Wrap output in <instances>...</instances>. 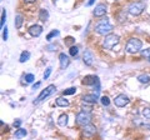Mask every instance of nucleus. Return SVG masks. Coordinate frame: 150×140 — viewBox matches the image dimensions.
<instances>
[{
  "mask_svg": "<svg viewBox=\"0 0 150 140\" xmlns=\"http://www.w3.org/2000/svg\"><path fill=\"white\" fill-rule=\"evenodd\" d=\"M56 35H59V31H58V30H53V31L50 33V34H48V36H46V40L50 41V40L53 39L54 36H56Z\"/></svg>",
  "mask_w": 150,
  "mask_h": 140,
  "instance_id": "27",
  "label": "nucleus"
},
{
  "mask_svg": "<svg viewBox=\"0 0 150 140\" xmlns=\"http://www.w3.org/2000/svg\"><path fill=\"white\" fill-rule=\"evenodd\" d=\"M5 20H6V11H5V9H3V11H1V28H4Z\"/></svg>",
  "mask_w": 150,
  "mask_h": 140,
  "instance_id": "28",
  "label": "nucleus"
},
{
  "mask_svg": "<svg viewBox=\"0 0 150 140\" xmlns=\"http://www.w3.org/2000/svg\"><path fill=\"white\" fill-rule=\"evenodd\" d=\"M114 104H115L116 106H119V108H123V106H125V105L129 104V98L126 96L125 94H119V95L114 99Z\"/></svg>",
  "mask_w": 150,
  "mask_h": 140,
  "instance_id": "7",
  "label": "nucleus"
},
{
  "mask_svg": "<svg viewBox=\"0 0 150 140\" xmlns=\"http://www.w3.org/2000/svg\"><path fill=\"white\" fill-rule=\"evenodd\" d=\"M98 81H100V80H99V78L95 75H86L83 79V84L84 85H88V86H91V85L94 86Z\"/></svg>",
  "mask_w": 150,
  "mask_h": 140,
  "instance_id": "9",
  "label": "nucleus"
},
{
  "mask_svg": "<svg viewBox=\"0 0 150 140\" xmlns=\"http://www.w3.org/2000/svg\"><path fill=\"white\" fill-rule=\"evenodd\" d=\"M83 101L86 104H95L98 101V94H88L83 96Z\"/></svg>",
  "mask_w": 150,
  "mask_h": 140,
  "instance_id": "14",
  "label": "nucleus"
},
{
  "mask_svg": "<svg viewBox=\"0 0 150 140\" xmlns=\"http://www.w3.org/2000/svg\"><path fill=\"white\" fill-rule=\"evenodd\" d=\"M69 53H70V55H71V57H76L78 53H79V48H78V46H70Z\"/></svg>",
  "mask_w": 150,
  "mask_h": 140,
  "instance_id": "21",
  "label": "nucleus"
},
{
  "mask_svg": "<svg viewBox=\"0 0 150 140\" xmlns=\"http://www.w3.org/2000/svg\"><path fill=\"white\" fill-rule=\"evenodd\" d=\"M40 86V83H35L34 85H33V89H36V88H39Z\"/></svg>",
  "mask_w": 150,
  "mask_h": 140,
  "instance_id": "35",
  "label": "nucleus"
},
{
  "mask_svg": "<svg viewBox=\"0 0 150 140\" xmlns=\"http://www.w3.org/2000/svg\"><path fill=\"white\" fill-rule=\"evenodd\" d=\"M75 93H76V88H69V89L64 90L63 94L67 96V95H73V94H75Z\"/></svg>",
  "mask_w": 150,
  "mask_h": 140,
  "instance_id": "24",
  "label": "nucleus"
},
{
  "mask_svg": "<svg viewBox=\"0 0 150 140\" xmlns=\"http://www.w3.org/2000/svg\"><path fill=\"white\" fill-rule=\"evenodd\" d=\"M143 48V43H142V40H139L137 38H131L128 40V43H126V46H125V49L128 53L130 54H135V53H138V51H140Z\"/></svg>",
  "mask_w": 150,
  "mask_h": 140,
  "instance_id": "2",
  "label": "nucleus"
},
{
  "mask_svg": "<svg viewBox=\"0 0 150 140\" xmlns=\"http://www.w3.org/2000/svg\"><path fill=\"white\" fill-rule=\"evenodd\" d=\"M55 104L58 106H62V108H65V106H69V101H68V99H65V98H58Z\"/></svg>",
  "mask_w": 150,
  "mask_h": 140,
  "instance_id": "16",
  "label": "nucleus"
},
{
  "mask_svg": "<svg viewBox=\"0 0 150 140\" xmlns=\"http://www.w3.org/2000/svg\"><path fill=\"white\" fill-rule=\"evenodd\" d=\"M100 101H101V104L104 105V106H108L110 104V100H109V98L108 96H101L100 98Z\"/></svg>",
  "mask_w": 150,
  "mask_h": 140,
  "instance_id": "26",
  "label": "nucleus"
},
{
  "mask_svg": "<svg viewBox=\"0 0 150 140\" xmlns=\"http://www.w3.org/2000/svg\"><path fill=\"white\" fill-rule=\"evenodd\" d=\"M21 125V120L20 119H18V120H15L14 121V127H16V128H19Z\"/></svg>",
  "mask_w": 150,
  "mask_h": 140,
  "instance_id": "33",
  "label": "nucleus"
},
{
  "mask_svg": "<svg viewBox=\"0 0 150 140\" xmlns=\"http://www.w3.org/2000/svg\"><path fill=\"white\" fill-rule=\"evenodd\" d=\"M24 1H25V3H35L36 0H24Z\"/></svg>",
  "mask_w": 150,
  "mask_h": 140,
  "instance_id": "37",
  "label": "nucleus"
},
{
  "mask_svg": "<svg viewBox=\"0 0 150 140\" xmlns=\"http://www.w3.org/2000/svg\"><path fill=\"white\" fill-rule=\"evenodd\" d=\"M23 21H24V19H23L21 15H16V16H15V21H14V25H15L16 29H20L21 25H23Z\"/></svg>",
  "mask_w": 150,
  "mask_h": 140,
  "instance_id": "17",
  "label": "nucleus"
},
{
  "mask_svg": "<svg viewBox=\"0 0 150 140\" xmlns=\"http://www.w3.org/2000/svg\"><path fill=\"white\" fill-rule=\"evenodd\" d=\"M26 134H28V132L25 129H23V128H19L16 132H15V138H25L26 136Z\"/></svg>",
  "mask_w": 150,
  "mask_h": 140,
  "instance_id": "18",
  "label": "nucleus"
},
{
  "mask_svg": "<svg viewBox=\"0 0 150 140\" xmlns=\"http://www.w3.org/2000/svg\"><path fill=\"white\" fill-rule=\"evenodd\" d=\"M59 62H60V68L62 69H67L70 64V59L65 53H60L59 55Z\"/></svg>",
  "mask_w": 150,
  "mask_h": 140,
  "instance_id": "10",
  "label": "nucleus"
},
{
  "mask_svg": "<svg viewBox=\"0 0 150 140\" xmlns=\"http://www.w3.org/2000/svg\"><path fill=\"white\" fill-rule=\"evenodd\" d=\"M142 55L149 59V58H150V48H149V49H144V50H142Z\"/></svg>",
  "mask_w": 150,
  "mask_h": 140,
  "instance_id": "31",
  "label": "nucleus"
},
{
  "mask_svg": "<svg viewBox=\"0 0 150 140\" xmlns=\"http://www.w3.org/2000/svg\"><path fill=\"white\" fill-rule=\"evenodd\" d=\"M41 33H43V28H41L40 25H33L29 29V34L31 36H35V38L36 36H40Z\"/></svg>",
  "mask_w": 150,
  "mask_h": 140,
  "instance_id": "13",
  "label": "nucleus"
},
{
  "mask_svg": "<svg viewBox=\"0 0 150 140\" xmlns=\"http://www.w3.org/2000/svg\"><path fill=\"white\" fill-rule=\"evenodd\" d=\"M106 5L105 4H98V5L95 6V9H94V15H95L96 18H100V16H104L106 14Z\"/></svg>",
  "mask_w": 150,
  "mask_h": 140,
  "instance_id": "8",
  "label": "nucleus"
},
{
  "mask_svg": "<svg viewBox=\"0 0 150 140\" xmlns=\"http://www.w3.org/2000/svg\"><path fill=\"white\" fill-rule=\"evenodd\" d=\"M3 40L4 41H6L8 40V28L5 26V28H3Z\"/></svg>",
  "mask_w": 150,
  "mask_h": 140,
  "instance_id": "32",
  "label": "nucleus"
},
{
  "mask_svg": "<svg viewBox=\"0 0 150 140\" xmlns=\"http://www.w3.org/2000/svg\"><path fill=\"white\" fill-rule=\"evenodd\" d=\"M83 62H84V64H85V65H88V66H91V65L94 64V57H93V54L89 50H86L85 53H84Z\"/></svg>",
  "mask_w": 150,
  "mask_h": 140,
  "instance_id": "11",
  "label": "nucleus"
},
{
  "mask_svg": "<svg viewBox=\"0 0 150 140\" xmlns=\"http://www.w3.org/2000/svg\"><path fill=\"white\" fill-rule=\"evenodd\" d=\"M29 58H30V53H29V51H23L21 55H20V59H19V62H20V63H25V62L29 60Z\"/></svg>",
  "mask_w": 150,
  "mask_h": 140,
  "instance_id": "19",
  "label": "nucleus"
},
{
  "mask_svg": "<svg viewBox=\"0 0 150 140\" xmlns=\"http://www.w3.org/2000/svg\"><path fill=\"white\" fill-rule=\"evenodd\" d=\"M119 40L120 38L118 35H115V34H108L105 35V39H104V48L108 49V50H111L112 48H114L115 45H118L119 44Z\"/></svg>",
  "mask_w": 150,
  "mask_h": 140,
  "instance_id": "3",
  "label": "nucleus"
},
{
  "mask_svg": "<svg viewBox=\"0 0 150 140\" xmlns=\"http://www.w3.org/2000/svg\"><path fill=\"white\" fill-rule=\"evenodd\" d=\"M83 132H84V134H85L86 136H93V135L96 133V128L94 127V125H91V124H86V125H84Z\"/></svg>",
  "mask_w": 150,
  "mask_h": 140,
  "instance_id": "12",
  "label": "nucleus"
},
{
  "mask_svg": "<svg viewBox=\"0 0 150 140\" xmlns=\"http://www.w3.org/2000/svg\"><path fill=\"white\" fill-rule=\"evenodd\" d=\"M49 18V13L46 9H41L40 13H39V19L40 20H46Z\"/></svg>",
  "mask_w": 150,
  "mask_h": 140,
  "instance_id": "20",
  "label": "nucleus"
},
{
  "mask_svg": "<svg viewBox=\"0 0 150 140\" xmlns=\"http://www.w3.org/2000/svg\"><path fill=\"white\" fill-rule=\"evenodd\" d=\"M142 115L145 119H150V108H144L142 110Z\"/></svg>",
  "mask_w": 150,
  "mask_h": 140,
  "instance_id": "25",
  "label": "nucleus"
},
{
  "mask_svg": "<svg viewBox=\"0 0 150 140\" xmlns=\"http://www.w3.org/2000/svg\"><path fill=\"white\" fill-rule=\"evenodd\" d=\"M68 115L67 114H62L59 116V119H58V124L60 125V127H67V124H68Z\"/></svg>",
  "mask_w": 150,
  "mask_h": 140,
  "instance_id": "15",
  "label": "nucleus"
},
{
  "mask_svg": "<svg viewBox=\"0 0 150 140\" xmlns=\"http://www.w3.org/2000/svg\"><path fill=\"white\" fill-rule=\"evenodd\" d=\"M55 89H56L55 85H49L48 88H45V89H44V90L39 94V96L36 98V100H34V104H38V103L43 101V100H44V99H46L48 96H50V95L55 91Z\"/></svg>",
  "mask_w": 150,
  "mask_h": 140,
  "instance_id": "6",
  "label": "nucleus"
},
{
  "mask_svg": "<svg viewBox=\"0 0 150 140\" xmlns=\"http://www.w3.org/2000/svg\"><path fill=\"white\" fill-rule=\"evenodd\" d=\"M90 121H91V115L89 114V111L83 110L76 114V124L84 127V125H86V124H90Z\"/></svg>",
  "mask_w": 150,
  "mask_h": 140,
  "instance_id": "5",
  "label": "nucleus"
},
{
  "mask_svg": "<svg viewBox=\"0 0 150 140\" xmlns=\"http://www.w3.org/2000/svg\"><path fill=\"white\" fill-rule=\"evenodd\" d=\"M138 80L140 81V83H149L150 81V76L149 75H139L138 76Z\"/></svg>",
  "mask_w": 150,
  "mask_h": 140,
  "instance_id": "22",
  "label": "nucleus"
},
{
  "mask_svg": "<svg viewBox=\"0 0 150 140\" xmlns=\"http://www.w3.org/2000/svg\"><path fill=\"white\" fill-rule=\"evenodd\" d=\"M149 62H150V58H149Z\"/></svg>",
  "mask_w": 150,
  "mask_h": 140,
  "instance_id": "39",
  "label": "nucleus"
},
{
  "mask_svg": "<svg viewBox=\"0 0 150 140\" xmlns=\"http://www.w3.org/2000/svg\"><path fill=\"white\" fill-rule=\"evenodd\" d=\"M46 50L48 51H55V50H58V45L56 44H50L46 46Z\"/></svg>",
  "mask_w": 150,
  "mask_h": 140,
  "instance_id": "30",
  "label": "nucleus"
},
{
  "mask_svg": "<svg viewBox=\"0 0 150 140\" xmlns=\"http://www.w3.org/2000/svg\"><path fill=\"white\" fill-rule=\"evenodd\" d=\"M51 71H53V68H46V70H45V73H44V79L46 80L49 76H50V74H51Z\"/></svg>",
  "mask_w": 150,
  "mask_h": 140,
  "instance_id": "29",
  "label": "nucleus"
},
{
  "mask_svg": "<svg viewBox=\"0 0 150 140\" xmlns=\"http://www.w3.org/2000/svg\"><path fill=\"white\" fill-rule=\"evenodd\" d=\"M73 41H74V39L71 38V36H69V38H67V41H65V43H67V44H71Z\"/></svg>",
  "mask_w": 150,
  "mask_h": 140,
  "instance_id": "34",
  "label": "nucleus"
},
{
  "mask_svg": "<svg viewBox=\"0 0 150 140\" xmlns=\"http://www.w3.org/2000/svg\"><path fill=\"white\" fill-rule=\"evenodd\" d=\"M143 127H144L145 129H149V130H150V124H144Z\"/></svg>",
  "mask_w": 150,
  "mask_h": 140,
  "instance_id": "36",
  "label": "nucleus"
},
{
  "mask_svg": "<svg viewBox=\"0 0 150 140\" xmlns=\"http://www.w3.org/2000/svg\"><path fill=\"white\" fill-rule=\"evenodd\" d=\"M94 3V0H89V3H88V5H91V4Z\"/></svg>",
  "mask_w": 150,
  "mask_h": 140,
  "instance_id": "38",
  "label": "nucleus"
},
{
  "mask_svg": "<svg viewBox=\"0 0 150 140\" xmlns=\"http://www.w3.org/2000/svg\"><path fill=\"white\" fill-rule=\"evenodd\" d=\"M144 9H145L144 3H142V1H135L133 4H130L128 11H129V14H131V15L138 16V15H140V14L144 11Z\"/></svg>",
  "mask_w": 150,
  "mask_h": 140,
  "instance_id": "4",
  "label": "nucleus"
},
{
  "mask_svg": "<svg viewBox=\"0 0 150 140\" xmlns=\"http://www.w3.org/2000/svg\"><path fill=\"white\" fill-rule=\"evenodd\" d=\"M24 79H25V83L26 84H30V83H33L35 80V76L33 75V74H26V75L24 76Z\"/></svg>",
  "mask_w": 150,
  "mask_h": 140,
  "instance_id": "23",
  "label": "nucleus"
},
{
  "mask_svg": "<svg viewBox=\"0 0 150 140\" xmlns=\"http://www.w3.org/2000/svg\"><path fill=\"white\" fill-rule=\"evenodd\" d=\"M95 31L100 35H108L112 31V25L105 18V19H103V20H100L99 23H98V25L95 26Z\"/></svg>",
  "mask_w": 150,
  "mask_h": 140,
  "instance_id": "1",
  "label": "nucleus"
}]
</instances>
